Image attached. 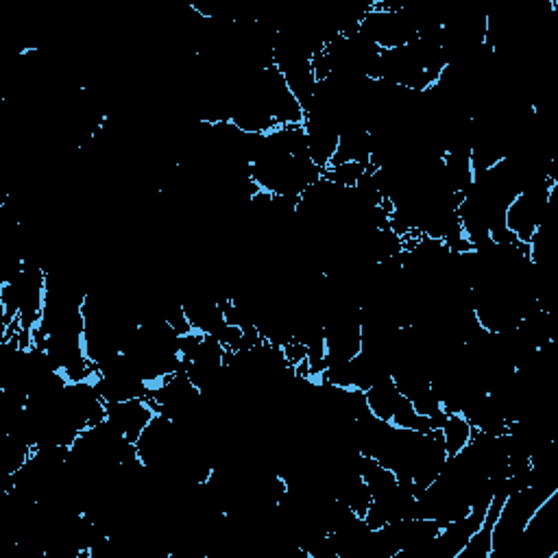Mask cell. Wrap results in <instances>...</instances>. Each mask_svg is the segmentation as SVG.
<instances>
[{
  "label": "cell",
  "instance_id": "cell-1",
  "mask_svg": "<svg viewBox=\"0 0 558 558\" xmlns=\"http://www.w3.org/2000/svg\"><path fill=\"white\" fill-rule=\"evenodd\" d=\"M105 406H107V421H112L114 426L125 434V439L133 445L138 443L144 428H147L151 419L157 415V408L149 395L133 397L127 399V402H116Z\"/></svg>",
  "mask_w": 558,
  "mask_h": 558
},
{
  "label": "cell",
  "instance_id": "cell-2",
  "mask_svg": "<svg viewBox=\"0 0 558 558\" xmlns=\"http://www.w3.org/2000/svg\"><path fill=\"white\" fill-rule=\"evenodd\" d=\"M473 432L476 430L471 428V423L460 415V412H450L441 426V436H443L447 454L454 456L458 452H463L465 447L471 443Z\"/></svg>",
  "mask_w": 558,
  "mask_h": 558
}]
</instances>
